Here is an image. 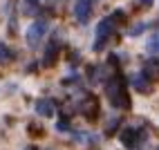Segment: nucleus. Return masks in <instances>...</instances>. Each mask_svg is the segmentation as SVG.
Returning <instances> with one entry per match:
<instances>
[{
    "mask_svg": "<svg viewBox=\"0 0 159 150\" xmlns=\"http://www.w3.org/2000/svg\"><path fill=\"white\" fill-rule=\"evenodd\" d=\"M105 96H108V101L114 108H121V110L130 108V96H128L125 83H123V79L119 74H114L112 79H108V83H105Z\"/></svg>",
    "mask_w": 159,
    "mask_h": 150,
    "instance_id": "nucleus-1",
    "label": "nucleus"
},
{
    "mask_svg": "<svg viewBox=\"0 0 159 150\" xmlns=\"http://www.w3.org/2000/svg\"><path fill=\"white\" fill-rule=\"evenodd\" d=\"M123 18H125V14L121 11V9H116L112 16H108V18L101 20L99 27H97V40H94V49H101L105 43L110 40V36L116 31V25L123 23Z\"/></svg>",
    "mask_w": 159,
    "mask_h": 150,
    "instance_id": "nucleus-2",
    "label": "nucleus"
},
{
    "mask_svg": "<svg viewBox=\"0 0 159 150\" xmlns=\"http://www.w3.org/2000/svg\"><path fill=\"white\" fill-rule=\"evenodd\" d=\"M45 31H47V23H45V20H34V23L29 25V29H27V43L31 47L38 45V43L43 40Z\"/></svg>",
    "mask_w": 159,
    "mask_h": 150,
    "instance_id": "nucleus-3",
    "label": "nucleus"
},
{
    "mask_svg": "<svg viewBox=\"0 0 159 150\" xmlns=\"http://www.w3.org/2000/svg\"><path fill=\"white\" fill-rule=\"evenodd\" d=\"M92 14V0H79L76 7H74V16H76L79 23H88Z\"/></svg>",
    "mask_w": 159,
    "mask_h": 150,
    "instance_id": "nucleus-4",
    "label": "nucleus"
},
{
    "mask_svg": "<svg viewBox=\"0 0 159 150\" xmlns=\"http://www.w3.org/2000/svg\"><path fill=\"white\" fill-rule=\"evenodd\" d=\"M121 143L125 146V148H137V143H139V130L137 128H125V130H121Z\"/></svg>",
    "mask_w": 159,
    "mask_h": 150,
    "instance_id": "nucleus-5",
    "label": "nucleus"
},
{
    "mask_svg": "<svg viewBox=\"0 0 159 150\" xmlns=\"http://www.w3.org/2000/svg\"><path fill=\"white\" fill-rule=\"evenodd\" d=\"M83 114H85L90 121L99 116V99L97 96H88V99L83 101Z\"/></svg>",
    "mask_w": 159,
    "mask_h": 150,
    "instance_id": "nucleus-6",
    "label": "nucleus"
},
{
    "mask_svg": "<svg viewBox=\"0 0 159 150\" xmlns=\"http://www.w3.org/2000/svg\"><path fill=\"white\" fill-rule=\"evenodd\" d=\"M36 112L40 116H54L56 114V103L52 99H38L36 101Z\"/></svg>",
    "mask_w": 159,
    "mask_h": 150,
    "instance_id": "nucleus-7",
    "label": "nucleus"
},
{
    "mask_svg": "<svg viewBox=\"0 0 159 150\" xmlns=\"http://www.w3.org/2000/svg\"><path fill=\"white\" fill-rule=\"evenodd\" d=\"M132 88L139 90L141 94H148V92H150V79H148L143 72L134 74V76H132Z\"/></svg>",
    "mask_w": 159,
    "mask_h": 150,
    "instance_id": "nucleus-8",
    "label": "nucleus"
},
{
    "mask_svg": "<svg viewBox=\"0 0 159 150\" xmlns=\"http://www.w3.org/2000/svg\"><path fill=\"white\" fill-rule=\"evenodd\" d=\"M56 58H58V43H52V45H47V49H45V58H43V65H54L56 63Z\"/></svg>",
    "mask_w": 159,
    "mask_h": 150,
    "instance_id": "nucleus-9",
    "label": "nucleus"
},
{
    "mask_svg": "<svg viewBox=\"0 0 159 150\" xmlns=\"http://www.w3.org/2000/svg\"><path fill=\"white\" fill-rule=\"evenodd\" d=\"M141 72H143L150 81H152V79H157V76H159V63H157L155 58H150V61H148L146 65H143V70H141Z\"/></svg>",
    "mask_w": 159,
    "mask_h": 150,
    "instance_id": "nucleus-10",
    "label": "nucleus"
},
{
    "mask_svg": "<svg viewBox=\"0 0 159 150\" xmlns=\"http://www.w3.org/2000/svg\"><path fill=\"white\" fill-rule=\"evenodd\" d=\"M11 58H14V52L9 49V47L5 45V43H0V65H5V63H9Z\"/></svg>",
    "mask_w": 159,
    "mask_h": 150,
    "instance_id": "nucleus-11",
    "label": "nucleus"
},
{
    "mask_svg": "<svg viewBox=\"0 0 159 150\" xmlns=\"http://www.w3.org/2000/svg\"><path fill=\"white\" fill-rule=\"evenodd\" d=\"M148 49H150V52H155V49H159V36H155V38H150V43H148Z\"/></svg>",
    "mask_w": 159,
    "mask_h": 150,
    "instance_id": "nucleus-12",
    "label": "nucleus"
},
{
    "mask_svg": "<svg viewBox=\"0 0 159 150\" xmlns=\"http://www.w3.org/2000/svg\"><path fill=\"white\" fill-rule=\"evenodd\" d=\"M67 128H70V121H65V119L58 121V130H67Z\"/></svg>",
    "mask_w": 159,
    "mask_h": 150,
    "instance_id": "nucleus-13",
    "label": "nucleus"
},
{
    "mask_svg": "<svg viewBox=\"0 0 159 150\" xmlns=\"http://www.w3.org/2000/svg\"><path fill=\"white\" fill-rule=\"evenodd\" d=\"M152 2V0H141V5H150Z\"/></svg>",
    "mask_w": 159,
    "mask_h": 150,
    "instance_id": "nucleus-14",
    "label": "nucleus"
}]
</instances>
